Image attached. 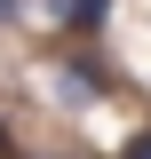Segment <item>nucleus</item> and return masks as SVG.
<instances>
[{"instance_id":"obj_3","label":"nucleus","mask_w":151,"mask_h":159,"mask_svg":"<svg viewBox=\"0 0 151 159\" xmlns=\"http://www.w3.org/2000/svg\"><path fill=\"white\" fill-rule=\"evenodd\" d=\"M135 151H151V135H135Z\"/></svg>"},{"instance_id":"obj_4","label":"nucleus","mask_w":151,"mask_h":159,"mask_svg":"<svg viewBox=\"0 0 151 159\" xmlns=\"http://www.w3.org/2000/svg\"><path fill=\"white\" fill-rule=\"evenodd\" d=\"M0 143H8V135H0Z\"/></svg>"},{"instance_id":"obj_1","label":"nucleus","mask_w":151,"mask_h":159,"mask_svg":"<svg viewBox=\"0 0 151 159\" xmlns=\"http://www.w3.org/2000/svg\"><path fill=\"white\" fill-rule=\"evenodd\" d=\"M103 8H112V0H64V16H72L80 32H95V24H103Z\"/></svg>"},{"instance_id":"obj_2","label":"nucleus","mask_w":151,"mask_h":159,"mask_svg":"<svg viewBox=\"0 0 151 159\" xmlns=\"http://www.w3.org/2000/svg\"><path fill=\"white\" fill-rule=\"evenodd\" d=\"M8 16H24V0H0V24H8Z\"/></svg>"}]
</instances>
